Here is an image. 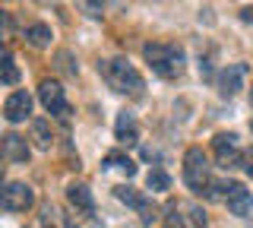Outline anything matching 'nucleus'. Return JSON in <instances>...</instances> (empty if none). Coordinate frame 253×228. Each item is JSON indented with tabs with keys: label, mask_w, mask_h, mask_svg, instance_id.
<instances>
[{
	"label": "nucleus",
	"mask_w": 253,
	"mask_h": 228,
	"mask_svg": "<svg viewBox=\"0 0 253 228\" xmlns=\"http://www.w3.org/2000/svg\"><path fill=\"white\" fill-rule=\"evenodd\" d=\"M32 203H35V193H32V187L22 184V181H10V184L0 190V206L6 212H26V209H32Z\"/></svg>",
	"instance_id": "obj_6"
},
{
	"label": "nucleus",
	"mask_w": 253,
	"mask_h": 228,
	"mask_svg": "<svg viewBox=\"0 0 253 228\" xmlns=\"http://www.w3.org/2000/svg\"><path fill=\"white\" fill-rule=\"evenodd\" d=\"M225 203H228V212H231V216H247L253 209V196L244 184H228Z\"/></svg>",
	"instance_id": "obj_11"
},
{
	"label": "nucleus",
	"mask_w": 253,
	"mask_h": 228,
	"mask_svg": "<svg viewBox=\"0 0 253 228\" xmlns=\"http://www.w3.org/2000/svg\"><path fill=\"white\" fill-rule=\"evenodd\" d=\"M32 139H35L38 149H51V143H54L51 124H47V121H32Z\"/></svg>",
	"instance_id": "obj_16"
},
{
	"label": "nucleus",
	"mask_w": 253,
	"mask_h": 228,
	"mask_svg": "<svg viewBox=\"0 0 253 228\" xmlns=\"http://www.w3.org/2000/svg\"><path fill=\"white\" fill-rule=\"evenodd\" d=\"M63 228H76V225H73V222H70V219H67V222H63Z\"/></svg>",
	"instance_id": "obj_23"
},
{
	"label": "nucleus",
	"mask_w": 253,
	"mask_h": 228,
	"mask_svg": "<svg viewBox=\"0 0 253 228\" xmlns=\"http://www.w3.org/2000/svg\"><path fill=\"white\" fill-rule=\"evenodd\" d=\"M244 171L253 178V149H247V152H244Z\"/></svg>",
	"instance_id": "obj_21"
},
{
	"label": "nucleus",
	"mask_w": 253,
	"mask_h": 228,
	"mask_svg": "<svg viewBox=\"0 0 253 228\" xmlns=\"http://www.w3.org/2000/svg\"><path fill=\"white\" fill-rule=\"evenodd\" d=\"M165 228H190L187 219L177 212V206H168V216H165Z\"/></svg>",
	"instance_id": "obj_19"
},
{
	"label": "nucleus",
	"mask_w": 253,
	"mask_h": 228,
	"mask_svg": "<svg viewBox=\"0 0 253 228\" xmlns=\"http://www.w3.org/2000/svg\"><path fill=\"white\" fill-rule=\"evenodd\" d=\"M38 98H42V105H44L51 114H57L60 121H67V117L73 114V108H70L67 95H63V86H60L57 80H42V86H38Z\"/></svg>",
	"instance_id": "obj_4"
},
{
	"label": "nucleus",
	"mask_w": 253,
	"mask_h": 228,
	"mask_svg": "<svg viewBox=\"0 0 253 228\" xmlns=\"http://www.w3.org/2000/svg\"><path fill=\"white\" fill-rule=\"evenodd\" d=\"M114 137L121 139V143L133 146L139 139V127H136V117H133L130 111H121L117 114V124H114Z\"/></svg>",
	"instance_id": "obj_12"
},
{
	"label": "nucleus",
	"mask_w": 253,
	"mask_h": 228,
	"mask_svg": "<svg viewBox=\"0 0 253 228\" xmlns=\"http://www.w3.org/2000/svg\"><path fill=\"white\" fill-rule=\"evenodd\" d=\"M212 149H215V159H218L221 168H234V165L244 162V152H241V146H237L234 133H215Z\"/></svg>",
	"instance_id": "obj_7"
},
{
	"label": "nucleus",
	"mask_w": 253,
	"mask_h": 228,
	"mask_svg": "<svg viewBox=\"0 0 253 228\" xmlns=\"http://www.w3.org/2000/svg\"><path fill=\"white\" fill-rule=\"evenodd\" d=\"M29 114H32V95L26 89H16L13 95L3 101V117L10 124H19V121H26Z\"/></svg>",
	"instance_id": "obj_9"
},
{
	"label": "nucleus",
	"mask_w": 253,
	"mask_h": 228,
	"mask_svg": "<svg viewBox=\"0 0 253 228\" xmlns=\"http://www.w3.org/2000/svg\"><path fill=\"white\" fill-rule=\"evenodd\" d=\"M244 80H247V64H228L218 76V92L231 98L244 89Z\"/></svg>",
	"instance_id": "obj_8"
},
{
	"label": "nucleus",
	"mask_w": 253,
	"mask_h": 228,
	"mask_svg": "<svg viewBox=\"0 0 253 228\" xmlns=\"http://www.w3.org/2000/svg\"><path fill=\"white\" fill-rule=\"evenodd\" d=\"M184 181L193 193H209L212 196L218 190V184L209 175V159H206V152L200 146H190L184 152Z\"/></svg>",
	"instance_id": "obj_3"
},
{
	"label": "nucleus",
	"mask_w": 253,
	"mask_h": 228,
	"mask_svg": "<svg viewBox=\"0 0 253 228\" xmlns=\"http://www.w3.org/2000/svg\"><path fill=\"white\" fill-rule=\"evenodd\" d=\"M98 70H101V76H105V83H108L114 92H121V95L139 98L142 92H146V80L139 76V70L133 67L130 60H124V57H111V60H101Z\"/></svg>",
	"instance_id": "obj_1"
},
{
	"label": "nucleus",
	"mask_w": 253,
	"mask_h": 228,
	"mask_svg": "<svg viewBox=\"0 0 253 228\" xmlns=\"http://www.w3.org/2000/svg\"><path fill=\"white\" fill-rule=\"evenodd\" d=\"M142 57H146V64L152 67V73H158L162 80H177L180 73H184V48L174 42H152L142 48Z\"/></svg>",
	"instance_id": "obj_2"
},
{
	"label": "nucleus",
	"mask_w": 253,
	"mask_h": 228,
	"mask_svg": "<svg viewBox=\"0 0 253 228\" xmlns=\"http://www.w3.org/2000/svg\"><path fill=\"white\" fill-rule=\"evenodd\" d=\"M0 155L13 165H26L29 162V143L19 133H6V137H0Z\"/></svg>",
	"instance_id": "obj_10"
},
{
	"label": "nucleus",
	"mask_w": 253,
	"mask_h": 228,
	"mask_svg": "<svg viewBox=\"0 0 253 228\" xmlns=\"http://www.w3.org/2000/svg\"><path fill=\"white\" fill-rule=\"evenodd\" d=\"M146 184H149V190H168V187H171V178H168V171L152 168V171H149V178H146Z\"/></svg>",
	"instance_id": "obj_18"
},
{
	"label": "nucleus",
	"mask_w": 253,
	"mask_h": 228,
	"mask_svg": "<svg viewBox=\"0 0 253 228\" xmlns=\"http://www.w3.org/2000/svg\"><path fill=\"white\" fill-rule=\"evenodd\" d=\"M26 38L32 48H47V42H51V29L44 26V22H35V26L26 29Z\"/></svg>",
	"instance_id": "obj_15"
},
{
	"label": "nucleus",
	"mask_w": 253,
	"mask_h": 228,
	"mask_svg": "<svg viewBox=\"0 0 253 228\" xmlns=\"http://www.w3.org/2000/svg\"><path fill=\"white\" fill-rule=\"evenodd\" d=\"M0 178H3V168H0Z\"/></svg>",
	"instance_id": "obj_25"
},
{
	"label": "nucleus",
	"mask_w": 253,
	"mask_h": 228,
	"mask_svg": "<svg viewBox=\"0 0 253 228\" xmlns=\"http://www.w3.org/2000/svg\"><path fill=\"white\" fill-rule=\"evenodd\" d=\"M250 105H253V92H250Z\"/></svg>",
	"instance_id": "obj_24"
},
{
	"label": "nucleus",
	"mask_w": 253,
	"mask_h": 228,
	"mask_svg": "<svg viewBox=\"0 0 253 228\" xmlns=\"http://www.w3.org/2000/svg\"><path fill=\"white\" fill-rule=\"evenodd\" d=\"M3 32H10V16L0 10V35H3Z\"/></svg>",
	"instance_id": "obj_22"
},
{
	"label": "nucleus",
	"mask_w": 253,
	"mask_h": 228,
	"mask_svg": "<svg viewBox=\"0 0 253 228\" xmlns=\"http://www.w3.org/2000/svg\"><path fill=\"white\" fill-rule=\"evenodd\" d=\"M16 80H19V67L13 64V57H10L6 51H0V83L13 86Z\"/></svg>",
	"instance_id": "obj_17"
},
{
	"label": "nucleus",
	"mask_w": 253,
	"mask_h": 228,
	"mask_svg": "<svg viewBox=\"0 0 253 228\" xmlns=\"http://www.w3.org/2000/svg\"><path fill=\"white\" fill-rule=\"evenodd\" d=\"M105 168H108V171H124L126 178L136 175V165L126 159L124 152H108V155H105Z\"/></svg>",
	"instance_id": "obj_14"
},
{
	"label": "nucleus",
	"mask_w": 253,
	"mask_h": 228,
	"mask_svg": "<svg viewBox=\"0 0 253 228\" xmlns=\"http://www.w3.org/2000/svg\"><path fill=\"white\" fill-rule=\"evenodd\" d=\"M190 219H193L196 228H206V225H209V219H206V212L200 206H190Z\"/></svg>",
	"instance_id": "obj_20"
},
{
	"label": "nucleus",
	"mask_w": 253,
	"mask_h": 228,
	"mask_svg": "<svg viewBox=\"0 0 253 228\" xmlns=\"http://www.w3.org/2000/svg\"><path fill=\"white\" fill-rule=\"evenodd\" d=\"M67 200L73 203L76 209H83V212H92V209H95L92 190H89L85 184H70V187H67Z\"/></svg>",
	"instance_id": "obj_13"
},
{
	"label": "nucleus",
	"mask_w": 253,
	"mask_h": 228,
	"mask_svg": "<svg viewBox=\"0 0 253 228\" xmlns=\"http://www.w3.org/2000/svg\"><path fill=\"white\" fill-rule=\"evenodd\" d=\"M114 196H117V200H121V203H126V206H130V209H136V216L142 219V225H152L155 222V203L152 200H149V196L146 193H139V190H133V187H126V184H121V187H114Z\"/></svg>",
	"instance_id": "obj_5"
}]
</instances>
